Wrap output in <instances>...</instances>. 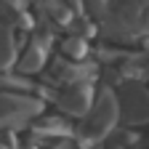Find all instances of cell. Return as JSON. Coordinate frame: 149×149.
<instances>
[{
	"label": "cell",
	"instance_id": "277c9868",
	"mask_svg": "<svg viewBox=\"0 0 149 149\" xmlns=\"http://www.w3.org/2000/svg\"><path fill=\"white\" fill-rule=\"evenodd\" d=\"M120 115L130 123V125H141L149 123V91L141 85H128L123 99L117 101Z\"/></svg>",
	"mask_w": 149,
	"mask_h": 149
},
{
	"label": "cell",
	"instance_id": "8992f818",
	"mask_svg": "<svg viewBox=\"0 0 149 149\" xmlns=\"http://www.w3.org/2000/svg\"><path fill=\"white\" fill-rule=\"evenodd\" d=\"M13 59V40H11V32L0 27V67H6Z\"/></svg>",
	"mask_w": 149,
	"mask_h": 149
},
{
	"label": "cell",
	"instance_id": "5b68a950",
	"mask_svg": "<svg viewBox=\"0 0 149 149\" xmlns=\"http://www.w3.org/2000/svg\"><path fill=\"white\" fill-rule=\"evenodd\" d=\"M59 107L72 117H83L91 109V88L88 85H72L64 91V96L59 99Z\"/></svg>",
	"mask_w": 149,
	"mask_h": 149
},
{
	"label": "cell",
	"instance_id": "6da1fadb",
	"mask_svg": "<svg viewBox=\"0 0 149 149\" xmlns=\"http://www.w3.org/2000/svg\"><path fill=\"white\" fill-rule=\"evenodd\" d=\"M117 117H120L117 99L112 96V93H101V96L96 99V104H91V109H88L80 136H83L88 144H96L99 139H104L109 130L115 128Z\"/></svg>",
	"mask_w": 149,
	"mask_h": 149
},
{
	"label": "cell",
	"instance_id": "3957f363",
	"mask_svg": "<svg viewBox=\"0 0 149 149\" xmlns=\"http://www.w3.org/2000/svg\"><path fill=\"white\" fill-rule=\"evenodd\" d=\"M40 112V101L27 99V96H11L3 93L0 96V130H8L16 125H24L29 117Z\"/></svg>",
	"mask_w": 149,
	"mask_h": 149
},
{
	"label": "cell",
	"instance_id": "7a4b0ae2",
	"mask_svg": "<svg viewBox=\"0 0 149 149\" xmlns=\"http://www.w3.org/2000/svg\"><path fill=\"white\" fill-rule=\"evenodd\" d=\"M112 32L130 37V35H146L149 32V0H123L109 16Z\"/></svg>",
	"mask_w": 149,
	"mask_h": 149
}]
</instances>
